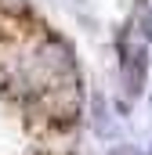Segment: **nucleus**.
<instances>
[{
  "label": "nucleus",
  "mask_w": 152,
  "mask_h": 155,
  "mask_svg": "<svg viewBox=\"0 0 152 155\" xmlns=\"http://www.w3.org/2000/svg\"><path fill=\"white\" fill-rule=\"evenodd\" d=\"M119 69H123L127 94H130V97H138V94L145 90V72H149V54H145V47H138L134 54H127V58L119 61Z\"/></svg>",
  "instance_id": "nucleus-1"
},
{
  "label": "nucleus",
  "mask_w": 152,
  "mask_h": 155,
  "mask_svg": "<svg viewBox=\"0 0 152 155\" xmlns=\"http://www.w3.org/2000/svg\"><path fill=\"white\" fill-rule=\"evenodd\" d=\"M0 11H7L15 18H26L29 15V0H0Z\"/></svg>",
  "instance_id": "nucleus-2"
}]
</instances>
